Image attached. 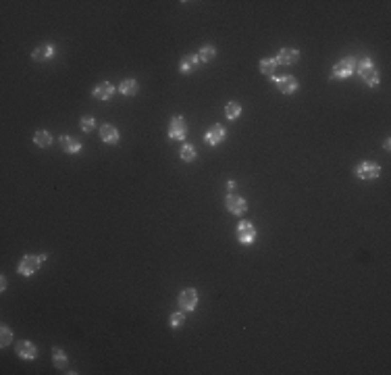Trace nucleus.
I'll list each match as a JSON object with an SVG mask.
<instances>
[{
  "label": "nucleus",
  "mask_w": 391,
  "mask_h": 375,
  "mask_svg": "<svg viewBox=\"0 0 391 375\" xmlns=\"http://www.w3.org/2000/svg\"><path fill=\"white\" fill-rule=\"evenodd\" d=\"M40 265H42L40 256H35V254H27V256H23V259H21L17 271H19L21 275H34L35 271L40 269Z\"/></svg>",
  "instance_id": "f257e3e1"
},
{
  "label": "nucleus",
  "mask_w": 391,
  "mask_h": 375,
  "mask_svg": "<svg viewBox=\"0 0 391 375\" xmlns=\"http://www.w3.org/2000/svg\"><path fill=\"white\" fill-rule=\"evenodd\" d=\"M354 67H356V58H354V56L343 58V61H339L335 67H333V77H335V79H345V77H350L352 73H354Z\"/></svg>",
  "instance_id": "f03ea898"
},
{
  "label": "nucleus",
  "mask_w": 391,
  "mask_h": 375,
  "mask_svg": "<svg viewBox=\"0 0 391 375\" xmlns=\"http://www.w3.org/2000/svg\"><path fill=\"white\" fill-rule=\"evenodd\" d=\"M356 175L360 179H377L381 175V167L377 163H371V161H364L356 167Z\"/></svg>",
  "instance_id": "7ed1b4c3"
},
{
  "label": "nucleus",
  "mask_w": 391,
  "mask_h": 375,
  "mask_svg": "<svg viewBox=\"0 0 391 375\" xmlns=\"http://www.w3.org/2000/svg\"><path fill=\"white\" fill-rule=\"evenodd\" d=\"M186 131H187L186 119H183L181 115H175L171 119V123H169V138L171 140H183L186 138Z\"/></svg>",
  "instance_id": "20e7f679"
},
{
  "label": "nucleus",
  "mask_w": 391,
  "mask_h": 375,
  "mask_svg": "<svg viewBox=\"0 0 391 375\" xmlns=\"http://www.w3.org/2000/svg\"><path fill=\"white\" fill-rule=\"evenodd\" d=\"M225 204H227V209H229V213H233V215H238V217L248 211L246 200H243L241 196H238V194H229V196H227Z\"/></svg>",
  "instance_id": "39448f33"
},
{
  "label": "nucleus",
  "mask_w": 391,
  "mask_h": 375,
  "mask_svg": "<svg viewBox=\"0 0 391 375\" xmlns=\"http://www.w3.org/2000/svg\"><path fill=\"white\" fill-rule=\"evenodd\" d=\"M196 304H198V292L196 290L187 288L179 294V306L183 311H196Z\"/></svg>",
  "instance_id": "423d86ee"
},
{
  "label": "nucleus",
  "mask_w": 391,
  "mask_h": 375,
  "mask_svg": "<svg viewBox=\"0 0 391 375\" xmlns=\"http://www.w3.org/2000/svg\"><path fill=\"white\" fill-rule=\"evenodd\" d=\"M225 136H227V131H225V127L223 125H212V127L206 131V136H204V142L208 144V146H217V144H221L225 140Z\"/></svg>",
  "instance_id": "0eeeda50"
},
{
  "label": "nucleus",
  "mask_w": 391,
  "mask_h": 375,
  "mask_svg": "<svg viewBox=\"0 0 391 375\" xmlns=\"http://www.w3.org/2000/svg\"><path fill=\"white\" fill-rule=\"evenodd\" d=\"M238 238H239L241 244H252L254 238H256L254 225L250 223V221H241V223L238 225Z\"/></svg>",
  "instance_id": "6e6552de"
},
{
  "label": "nucleus",
  "mask_w": 391,
  "mask_h": 375,
  "mask_svg": "<svg viewBox=\"0 0 391 375\" xmlns=\"http://www.w3.org/2000/svg\"><path fill=\"white\" fill-rule=\"evenodd\" d=\"M298 58H300V53H298L296 48H281L275 61H277L279 65H296Z\"/></svg>",
  "instance_id": "1a4fd4ad"
},
{
  "label": "nucleus",
  "mask_w": 391,
  "mask_h": 375,
  "mask_svg": "<svg viewBox=\"0 0 391 375\" xmlns=\"http://www.w3.org/2000/svg\"><path fill=\"white\" fill-rule=\"evenodd\" d=\"M15 350H17V355L21 358H25V361H34V358L38 357V348H35L32 342H17Z\"/></svg>",
  "instance_id": "9d476101"
},
{
  "label": "nucleus",
  "mask_w": 391,
  "mask_h": 375,
  "mask_svg": "<svg viewBox=\"0 0 391 375\" xmlns=\"http://www.w3.org/2000/svg\"><path fill=\"white\" fill-rule=\"evenodd\" d=\"M275 82H277L279 92H283V94H293V92L298 90V82H296V77H291V75L277 77Z\"/></svg>",
  "instance_id": "9b49d317"
},
{
  "label": "nucleus",
  "mask_w": 391,
  "mask_h": 375,
  "mask_svg": "<svg viewBox=\"0 0 391 375\" xmlns=\"http://www.w3.org/2000/svg\"><path fill=\"white\" fill-rule=\"evenodd\" d=\"M92 94H94L96 100H108V98L115 94V86L108 84V82H102V84H98V86L94 88Z\"/></svg>",
  "instance_id": "f8f14e48"
},
{
  "label": "nucleus",
  "mask_w": 391,
  "mask_h": 375,
  "mask_svg": "<svg viewBox=\"0 0 391 375\" xmlns=\"http://www.w3.org/2000/svg\"><path fill=\"white\" fill-rule=\"evenodd\" d=\"M100 138H102V142H106V144H117L119 142V131H117V127H113V125H102Z\"/></svg>",
  "instance_id": "ddd939ff"
},
{
  "label": "nucleus",
  "mask_w": 391,
  "mask_h": 375,
  "mask_svg": "<svg viewBox=\"0 0 391 375\" xmlns=\"http://www.w3.org/2000/svg\"><path fill=\"white\" fill-rule=\"evenodd\" d=\"M32 56H34V61H38V63L48 61V58H52V56H54V48L50 46V44H44V46H38V48L34 50Z\"/></svg>",
  "instance_id": "4468645a"
},
{
  "label": "nucleus",
  "mask_w": 391,
  "mask_h": 375,
  "mask_svg": "<svg viewBox=\"0 0 391 375\" xmlns=\"http://www.w3.org/2000/svg\"><path fill=\"white\" fill-rule=\"evenodd\" d=\"M198 63H200L198 54H186V56L181 58V63H179V71L181 73H191L198 67Z\"/></svg>",
  "instance_id": "2eb2a0df"
},
{
  "label": "nucleus",
  "mask_w": 391,
  "mask_h": 375,
  "mask_svg": "<svg viewBox=\"0 0 391 375\" xmlns=\"http://www.w3.org/2000/svg\"><path fill=\"white\" fill-rule=\"evenodd\" d=\"M61 146H63V150L67 154H75V152L81 150V142H77V140L71 138V136H63L61 138Z\"/></svg>",
  "instance_id": "dca6fc26"
},
{
  "label": "nucleus",
  "mask_w": 391,
  "mask_h": 375,
  "mask_svg": "<svg viewBox=\"0 0 391 375\" xmlns=\"http://www.w3.org/2000/svg\"><path fill=\"white\" fill-rule=\"evenodd\" d=\"M137 90H139V86H137L136 79H123L121 86H119V92L123 96H136Z\"/></svg>",
  "instance_id": "f3484780"
},
{
  "label": "nucleus",
  "mask_w": 391,
  "mask_h": 375,
  "mask_svg": "<svg viewBox=\"0 0 391 375\" xmlns=\"http://www.w3.org/2000/svg\"><path fill=\"white\" fill-rule=\"evenodd\" d=\"M258 67H260V71L267 77H272V75H275V71H277V61H275V58H262Z\"/></svg>",
  "instance_id": "a211bd4d"
},
{
  "label": "nucleus",
  "mask_w": 391,
  "mask_h": 375,
  "mask_svg": "<svg viewBox=\"0 0 391 375\" xmlns=\"http://www.w3.org/2000/svg\"><path fill=\"white\" fill-rule=\"evenodd\" d=\"M52 363L56 369H67V355L61 350V348H52Z\"/></svg>",
  "instance_id": "6ab92c4d"
},
{
  "label": "nucleus",
  "mask_w": 391,
  "mask_h": 375,
  "mask_svg": "<svg viewBox=\"0 0 391 375\" xmlns=\"http://www.w3.org/2000/svg\"><path fill=\"white\" fill-rule=\"evenodd\" d=\"M34 142L38 144L40 148H46V146H50V144H52V136H50L46 129H40V131H35V136H34Z\"/></svg>",
  "instance_id": "aec40b11"
},
{
  "label": "nucleus",
  "mask_w": 391,
  "mask_h": 375,
  "mask_svg": "<svg viewBox=\"0 0 391 375\" xmlns=\"http://www.w3.org/2000/svg\"><path fill=\"white\" fill-rule=\"evenodd\" d=\"M362 79H364V82H366L368 86H379V82H381V75H379V71L373 67V69H368V71L364 73Z\"/></svg>",
  "instance_id": "412c9836"
},
{
  "label": "nucleus",
  "mask_w": 391,
  "mask_h": 375,
  "mask_svg": "<svg viewBox=\"0 0 391 375\" xmlns=\"http://www.w3.org/2000/svg\"><path fill=\"white\" fill-rule=\"evenodd\" d=\"M215 54H217L215 46H204L200 53H198V58H200V63H210L212 58H215Z\"/></svg>",
  "instance_id": "4be33fe9"
},
{
  "label": "nucleus",
  "mask_w": 391,
  "mask_h": 375,
  "mask_svg": "<svg viewBox=\"0 0 391 375\" xmlns=\"http://www.w3.org/2000/svg\"><path fill=\"white\" fill-rule=\"evenodd\" d=\"M239 113H241V107L238 105V102H229V105L225 107V117H227L229 121H231V119H238Z\"/></svg>",
  "instance_id": "5701e85b"
},
{
  "label": "nucleus",
  "mask_w": 391,
  "mask_h": 375,
  "mask_svg": "<svg viewBox=\"0 0 391 375\" xmlns=\"http://www.w3.org/2000/svg\"><path fill=\"white\" fill-rule=\"evenodd\" d=\"M374 65H373V61L368 56H364V58H360V61L356 63V67H354V71L356 73H360V75H364V73L368 71V69H373Z\"/></svg>",
  "instance_id": "b1692460"
},
{
  "label": "nucleus",
  "mask_w": 391,
  "mask_h": 375,
  "mask_svg": "<svg viewBox=\"0 0 391 375\" xmlns=\"http://www.w3.org/2000/svg\"><path fill=\"white\" fill-rule=\"evenodd\" d=\"M181 159L183 161H186V163H191V161H194L196 159V148H194V146H191V144H186V146H183V148H181Z\"/></svg>",
  "instance_id": "393cba45"
},
{
  "label": "nucleus",
  "mask_w": 391,
  "mask_h": 375,
  "mask_svg": "<svg viewBox=\"0 0 391 375\" xmlns=\"http://www.w3.org/2000/svg\"><path fill=\"white\" fill-rule=\"evenodd\" d=\"M0 332H2V340H0V346L6 348V346H9V344L13 342V332H11V329L6 327V325L0 327Z\"/></svg>",
  "instance_id": "a878e982"
},
{
  "label": "nucleus",
  "mask_w": 391,
  "mask_h": 375,
  "mask_svg": "<svg viewBox=\"0 0 391 375\" xmlns=\"http://www.w3.org/2000/svg\"><path fill=\"white\" fill-rule=\"evenodd\" d=\"M186 323V315L183 313H173L171 315V327H181Z\"/></svg>",
  "instance_id": "bb28decb"
},
{
  "label": "nucleus",
  "mask_w": 391,
  "mask_h": 375,
  "mask_svg": "<svg viewBox=\"0 0 391 375\" xmlns=\"http://www.w3.org/2000/svg\"><path fill=\"white\" fill-rule=\"evenodd\" d=\"M94 127H96V121L92 119V117H84V119H81V129H84L85 134H90Z\"/></svg>",
  "instance_id": "cd10ccee"
},
{
  "label": "nucleus",
  "mask_w": 391,
  "mask_h": 375,
  "mask_svg": "<svg viewBox=\"0 0 391 375\" xmlns=\"http://www.w3.org/2000/svg\"><path fill=\"white\" fill-rule=\"evenodd\" d=\"M227 190H229V192H233V190H235V181H227Z\"/></svg>",
  "instance_id": "c85d7f7f"
},
{
  "label": "nucleus",
  "mask_w": 391,
  "mask_h": 375,
  "mask_svg": "<svg viewBox=\"0 0 391 375\" xmlns=\"http://www.w3.org/2000/svg\"><path fill=\"white\" fill-rule=\"evenodd\" d=\"M0 286H2L0 290H6V277H0Z\"/></svg>",
  "instance_id": "c756f323"
}]
</instances>
